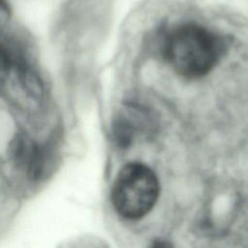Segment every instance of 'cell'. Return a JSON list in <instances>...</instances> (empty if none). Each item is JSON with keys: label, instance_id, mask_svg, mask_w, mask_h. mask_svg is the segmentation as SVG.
<instances>
[{"label": "cell", "instance_id": "6da1fadb", "mask_svg": "<svg viewBox=\"0 0 248 248\" xmlns=\"http://www.w3.org/2000/svg\"><path fill=\"white\" fill-rule=\"evenodd\" d=\"M220 53L221 45L217 37L194 23L172 29L163 46L167 62L185 78H198L208 74L219 60Z\"/></svg>", "mask_w": 248, "mask_h": 248}, {"label": "cell", "instance_id": "7a4b0ae2", "mask_svg": "<svg viewBox=\"0 0 248 248\" xmlns=\"http://www.w3.org/2000/svg\"><path fill=\"white\" fill-rule=\"evenodd\" d=\"M160 195V183L155 172L146 165L132 162L115 176L111 188V202L119 216L140 220L154 207Z\"/></svg>", "mask_w": 248, "mask_h": 248}]
</instances>
